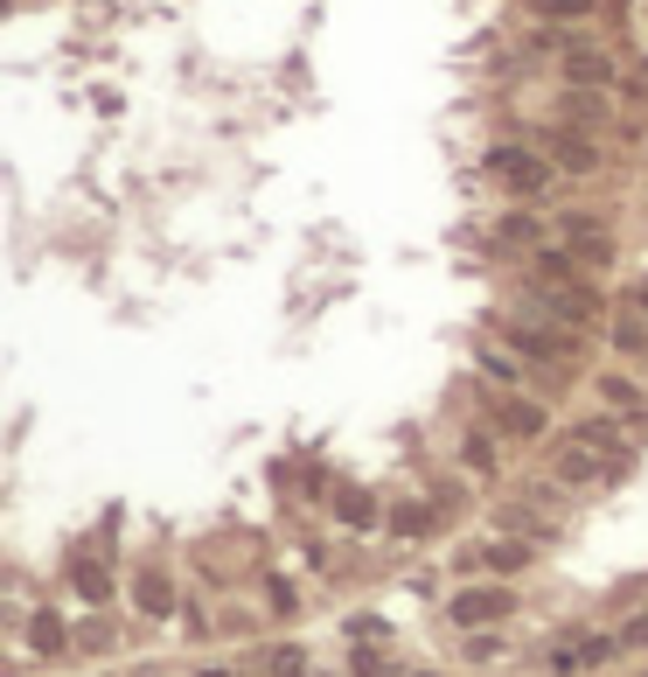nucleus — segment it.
I'll return each mask as SVG.
<instances>
[{
  "label": "nucleus",
  "mask_w": 648,
  "mask_h": 677,
  "mask_svg": "<svg viewBox=\"0 0 648 677\" xmlns=\"http://www.w3.org/2000/svg\"><path fill=\"white\" fill-rule=\"evenodd\" d=\"M523 308L537 314V322H551V329H593L600 322V294L593 287H579V279H565V287H530L523 294Z\"/></svg>",
  "instance_id": "nucleus-1"
},
{
  "label": "nucleus",
  "mask_w": 648,
  "mask_h": 677,
  "mask_svg": "<svg viewBox=\"0 0 648 677\" xmlns=\"http://www.w3.org/2000/svg\"><path fill=\"white\" fill-rule=\"evenodd\" d=\"M488 175L502 182L509 196H544L558 168H551L544 154H530V147H517V140H502V147H488Z\"/></svg>",
  "instance_id": "nucleus-2"
},
{
  "label": "nucleus",
  "mask_w": 648,
  "mask_h": 677,
  "mask_svg": "<svg viewBox=\"0 0 648 677\" xmlns=\"http://www.w3.org/2000/svg\"><path fill=\"white\" fill-rule=\"evenodd\" d=\"M509 608H517L509 587H461L447 600V622L453 629H495V622H509Z\"/></svg>",
  "instance_id": "nucleus-3"
},
{
  "label": "nucleus",
  "mask_w": 648,
  "mask_h": 677,
  "mask_svg": "<svg viewBox=\"0 0 648 677\" xmlns=\"http://www.w3.org/2000/svg\"><path fill=\"white\" fill-rule=\"evenodd\" d=\"M509 343H517L523 356H537V364H551V370H558V364H579V329H551V322H517V329H509Z\"/></svg>",
  "instance_id": "nucleus-4"
},
{
  "label": "nucleus",
  "mask_w": 648,
  "mask_h": 677,
  "mask_svg": "<svg viewBox=\"0 0 648 677\" xmlns=\"http://www.w3.org/2000/svg\"><path fill=\"white\" fill-rule=\"evenodd\" d=\"M544 161L565 168V175H600V168H606V154L586 134H571V126H551V134H544Z\"/></svg>",
  "instance_id": "nucleus-5"
},
{
  "label": "nucleus",
  "mask_w": 648,
  "mask_h": 677,
  "mask_svg": "<svg viewBox=\"0 0 648 677\" xmlns=\"http://www.w3.org/2000/svg\"><path fill=\"white\" fill-rule=\"evenodd\" d=\"M551 475H558V489H593V482H614L621 468H614V461H600L593 447L565 440V447H558V468H551Z\"/></svg>",
  "instance_id": "nucleus-6"
},
{
  "label": "nucleus",
  "mask_w": 648,
  "mask_h": 677,
  "mask_svg": "<svg viewBox=\"0 0 648 677\" xmlns=\"http://www.w3.org/2000/svg\"><path fill=\"white\" fill-rule=\"evenodd\" d=\"M614 78H621V64H614V49H571L565 56V84L571 91H614Z\"/></svg>",
  "instance_id": "nucleus-7"
},
{
  "label": "nucleus",
  "mask_w": 648,
  "mask_h": 677,
  "mask_svg": "<svg viewBox=\"0 0 648 677\" xmlns=\"http://www.w3.org/2000/svg\"><path fill=\"white\" fill-rule=\"evenodd\" d=\"M571 440H579V447H593L600 461L627 468V426L614 420V412H600V420H579V426H571Z\"/></svg>",
  "instance_id": "nucleus-8"
},
{
  "label": "nucleus",
  "mask_w": 648,
  "mask_h": 677,
  "mask_svg": "<svg viewBox=\"0 0 648 677\" xmlns=\"http://www.w3.org/2000/svg\"><path fill=\"white\" fill-rule=\"evenodd\" d=\"M461 566H488V573H523L530 566V544L523 538H488V544H467V552H453Z\"/></svg>",
  "instance_id": "nucleus-9"
},
{
  "label": "nucleus",
  "mask_w": 648,
  "mask_h": 677,
  "mask_svg": "<svg viewBox=\"0 0 648 677\" xmlns=\"http://www.w3.org/2000/svg\"><path fill=\"white\" fill-rule=\"evenodd\" d=\"M495 426H502V434H517V440H544V405H530V399H517V391H509V399H495Z\"/></svg>",
  "instance_id": "nucleus-10"
},
{
  "label": "nucleus",
  "mask_w": 648,
  "mask_h": 677,
  "mask_svg": "<svg viewBox=\"0 0 648 677\" xmlns=\"http://www.w3.org/2000/svg\"><path fill=\"white\" fill-rule=\"evenodd\" d=\"M132 600H140L147 622H167V615H175V580H167L161 566H147L140 580H132Z\"/></svg>",
  "instance_id": "nucleus-11"
},
{
  "label": "nucleus",
  "mask_w": 648,
  "mask_h": 677,
  "mask_svg": "<svg viewBox=\"0 0 648 677\" xmlns=\"http://www.w3.org/2000/svg\"><path fill=\"white\" fill-rule=\"evenodd\" d=\"M28 650L35 656H63L70 650V629H63V615H56V608H35L28 615Z\"/></svg>",
  "instance_id": "nucleus-12"
},
{
  "label": "nucleus",
  "mask_w": 648,
  "mask_h": 677,
  "mask_svg": "<svg viewBox=\"0 0 648 677\" xmlns=\"http://www.w3.org/2000/svg\"><path fill=\"white\" fill-rule=\"evenodd\" d=\"M600 399H606V412H627V420H648V399H641V385L635 378H621V370H606V378H600Z\"/></svg>",
  "instance_id": "nucleus-13"
},
{
  "label": "nucleus",
  "mask_w": 648,
  "mask_h": 677,
  "mask_svg": "<svg viewBox=\"0 0 648 677\" xmlns=\"http://www.w3.org/2000/svg\"><path fill=\"white\" fill-rule=\"evenodd\" d=\"M70 587H78L84 600H112V566L91 552H70Z\"/></svg>",
  "instance_id": "nucleus-14"
},
{
  "label": "nucleus",
  "mask_w": 648,
  "mask_h": 677,
  "mask_svg": "<svg viewBox=\"0 0 648 677\" xmlns=\"http://www.w3.org/2000/svg\"><path fill=\"white\" fill-rule=\"evenodd\" d=\"M474 370L502 385V399H509V391L523 385V364H517V356H509V349H495V343H482V349H474Z\"/></svg>",
  "instance_id": "nucleus-15"
},
{
  "label": "nucleus",
  "mask_w": 648,
  "mask_h": 677,
  "mask_svg": "<svg viewBox=\"0 0 648 677\" xmlns=\"http://www.w3.org/2000/svg\"><path fill=\"white\" fill-rule=\"evenodd\" d=\"M495 238H502V244H523V252H537L544 223L530 217V210H509V217H495Z\"/></svg>",
  "instance_id": "nucleus-16"
},
{
  "label": "nucleus",
  "mask_w": 648,
  "mask_h": 677,
  "mask_svg": "<svg viewBox=\"0 0 648 677\" xmlns=\"http://www.w3.org/2000/svg\"><path fill=\"white\" fill-rule=\"evenodd\" d=\"M606 112H614V105H606L600 91H565V119H579V126H600Z\"/></svg>",
  "instance_id": "nucleus-17"
},
{
  "label": "nucleus",
  "mask_w": 648,
  "mask_h": 677,
  "mask_svg": "<svg viewBox=\"0 0 648 677\" xmlns=\"http://www.w3.org/2000/svg\"><path fill=\"white\" fill-rule=\"evenodd\" d=\"M606 335H614L627 356H648V314H621V322L606 329Z\"/></svg>",
  "instance_id": "nucleus-18"
},
{
  "label": "nucleus",
  "mask_w": 648,
  "mask_h": 677,
  "mask_svg": "<svg viewBox=\"0 0 648 677\" xmlns=\"http://www.w3.org/2000/svg\"><path fill=\"white\" fill-rule=\"evenodd\" d=\"M461 461L474 468V475H495V461H502V455H495V434H467L461 440Z\"/></svg>",
  "instance_id": "nucleus-19"
},
{
  "label": "nucleus",
  "mask_w": 648,
  "mask_h": 677,
  "mask_svg": "<svg viewBox=\"0 0 648 677\" xmlns=\"http://www.w3.org/2000/svg\"><path fill=\"white\" fill-rule=\"evenodd\" d=\"M391 531H397V538H426V531H432V510H426V503H397V510H391Z\"/></svg>",
  "instance_id": "nucleus-20"
},
{
  "label": "nucleus",
  "mask_w": 648,
  "mask_h": 677,
  "mask_svg": "<svg viewBox=\"0 0 648 677\" xmlns=\"http://www.w3.org/2000/svg\"><path fill=\"white\" fill-rule=\"evenodd\" d=\"M265 677H308V650H293V643L265 650Z\"/></svg>",
  "instance_id": "nucleus-21"
},
{
  "label": "nucleus",
  "mask_w": 648,
  "mask_h": 677,
  "mask_svg": "<svg viewBox=\"0 0 648 677\" xmlns=\"http://www.w3.org/2000/svg\"><path fill=\"white\" fill-rule=\"evenodd\" d=\"M558 238H565V244H586V238H606V231H600L593 210H565V217H558Z\"/></svg>",
  "instance_id": "nucleus-22"
},
{
  "label": "nucleus",
  "mask_w": 648,
  "mask_h": 677,
  "mask_svg": "<svg viewBox=\"0 0 648 677\" xmlns=\"http://www.w3.org/2000/svg\"><path fill=\"white\" fill-rule=\"evenodd\" d=\"M530 8H537V14H544V22H551V28H558V22H579V14H593V8H600V0H530Z\"/></svg>",
  "instance_id": "nucleus-23"
},
{
  "label": "nucleus",
  "mask_w": 648,
  "mask_h": 677,
  "mask_svg": "<svg viewBox=\"0 0 648 677\" xmlns=\"http://www.w3.org/2000/svg\"><path fill=\"white\" fill-rule=\"evenodd\" d=\"M342 524H356V531H363V524H377V503L363 496V489H349V496H342Z\"/></svg>",
  "instance_id": "nucleus-24"
},
{
  "label": "nucleus",
  "mask_w": 648,
  "mask_h": 677,
  "mask_svg": "<svg viewBox=\"0 0 648 677\" xmlns=\"http://www.w3.org/2000/svg\"><path fill=\"white\" fill-rule=\"evenodd\" d=\"M265 608H273V615H300V594H293V580H265Z\"/></svg>",
  "instance_id": "nucleus-25"
},
{
  "label": "nucleus",
  "mask_w": 648,
  "mask_h": 677,
  "mask_svg": "<svg viewBox=\"0 0 648 677\" xmlns=\"http://www.w3.org/2000/svg\"><path fill=\"white\" fill-rule=\"evenodd\" d=\"M356 677H397V664H391V656H377V650H363V656H356Z\"/></svg>",
  "instance_id": "nucleus-26"
},
{
  "label": "nucleus",
  "mask_w": 648,
  "mask_h": 677,
  "mask_svg": "<svg viewBox=\"0 0 648 677\" xmlns=\"http://www.w3.org/2000/svg\"><path fill=\"white\" fill-rule=\"evenodd\" d=\"M621 650H648V615H635V622H621Z\"/></svg>",
  "instance_id": "nucleus-27"
},
{
  "label": "nucleus",
  "mask_w": 648,
  "mask_h": 677,
  "mask_svg": "<svg viewBox=\"0 0 648 677\" xmlns=\"http://www.w3.org/2000/svg\"><path fill=\"white\" fill-rule=\"evenodd\" d=\"M196 677H231V670H196Z\"/></svg>",
  "instance_id": "nucleus-28"
},
{
  "label": "nucleus",
  "mask_w": 648,
  "mask_h": 677,
  "mask_svg": "<svg viewBox=\"0 0 648 677\" xmlns=\"http://www.w3.org/2000/svg\"><path fill=\"white\" fill-rule=\"evenodd\" d=\"M418 677H432V670H418Z\"/></svg>",
  "instance_id": "nucleus-29"
}]
</instances>
